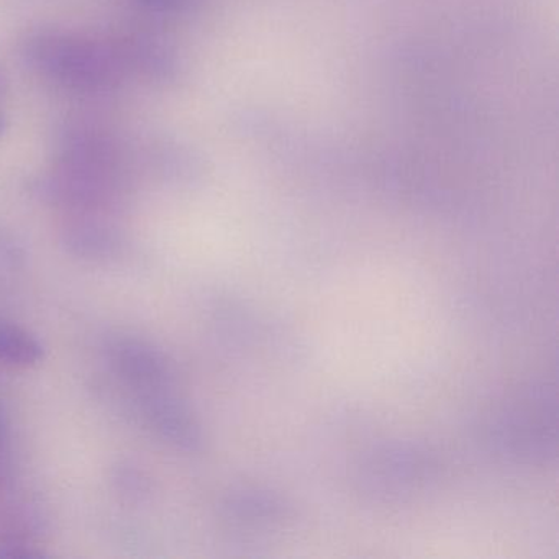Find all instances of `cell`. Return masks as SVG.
<instances>
[{
    "mask_svg": "<svg viewBox=\"0 0 559 559\" xmlns=\"http://www.w3.org/2000/svg\"><path fill=\"white\" fill-rule=\"evenodd\" d=\"M24 53L41 78L73 93H106L133 70L129 45L63 32L32 35Z\"/></svg>",
    "mask_w": 559,
    "mask_h": 559,
    "instance_id": "6da1fadb",
    "label": "cell"
},
{
    "mask_svg": "<svg viewBox=\"0 0 559 559\" xmlns=\"http://www.w3.org/2000/svg\"><path fill=\"white\" fill-rule=\"evenodd\" d=\"M107 352L117 374L122 376L132 385L153 392L168 381V361L163 353L150 343L136 338H120L116 340Z\"/></svg>",
    "mask_w": 559,
    "mask_h": 559,
    "instance_id": "7a4b0ae2",
    "label": "cell"
},
{
    "mask_svg": "<svg viewBox=\"0 0 559 559\" xmlns=\"http://www.w3.org/2000/svg\"><path fill=\"white\" fill-rule=\"evenodd\" d=\"M41 528L44 515L34 500L0 490V546L31 545Z\"/></svg>",
    "mask_w": 559,
    "mask_h": 559,
    "instance_id": "3957f363",
    "label": "cell"
},
{
    "mask_svg": "<svg viewBox=\"0 0 559 559\" xmlns=\"http://www.w3.org/2000/svg\"><path fill=\"white\" fill-rule=\"evenodd\" d=\"M44 345L28 330L0 320V362L15 368H32L44 359Z\"/></svg>",
    "mask_w": 559,
    "mask_h": 559,
    "instance_id": "277c9868",
    "label": "cell"
},
{
    "mask_svg": "<svg viewBox=\"0 0 559 559\" xmlns=\"http://www.w3.org/2000/svg\"><path fill=\"white\" fill-rule=\"evenodd\" d=\"M133 2L150 14H173L188 8L192 0H133Z\"/></svg>",
    "mask_w": 559,
    "mask_h": 559,
    "instance_id": "5b68a950",
    "label": "cell"
},
{
    "mask_svg": "<svg viewBox=\"0 0 559 559\" xmlns=\"http://www.w3.org/2000/svg\"><path fill=\"white\" fill-rule=\"evenodd\" d=\"M11 474V454H9L8 420L0 412V484H4Z\"/></svg>",
    "mask_w": 559,
    "mask_h": 559,
    "instance_id": "8992f818",
    "label": "cell"
},
{
    "mask_svg": "<svg viewBox=\"0 0 559 559\" xmlns=\"http://www.w3.org/2000/svg\"><path fill=\"white\" fill-rule=\"evenodd\" d=\"M4 130H5L4 117L0 116V136H2V133H4Z\"/></svg>",
    "mask_w": 559,
    "mask_h": 559,
    "instance_id": "52a82bcc",
    "label": "cell"
},
{
    "mask_svg": "<svg viewBox=\"0 0 559 559\" xmlns=\"http://www.w3.org/2000/svg\"><path fill=\"white\" fill-rule=\"evenodd\" d=\"M2 91H4V76L0 73V94H2Z\"/></svg>",
    "mask_w": 559,
    "mask_h": 559,
    "instance_id": "ba28073f",
    "label": "cell"
}]
</instances>
